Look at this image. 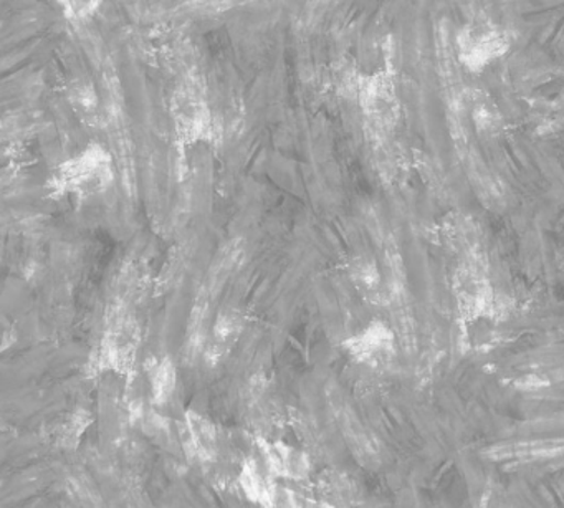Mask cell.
I'll use <instances>...</instances> for the list:
<instances>
[{"instance_id": "8", "label": "cell", "mask_w": 564, "mask_h": 508, "mask_svg": "<svg viewBox=\"0 0 564 508\" xmlns=\"http://www.w3.org/2000/svg\"><path fill=\"white\" fill-rule=\"evenodd\" d=\"M184 444L200 464H214L219 455V431L213 419L203 412L187 409L183 418Z\"/></svg>"}, {"instance_id": "7", "label": "cell", "mask_w": 564, "mask_h": 508, "mask_svg": "<svg viewBox=\"0 0 564 508\" xmlns=\"http://www.w3.org/2000/svg\"><path fill=\"white\" fill-rule=\"evenodd\" d=\"M259 454L262 455L263 465L275 480L303 484L312 477V461L308 454L293 447L289 442L272 441V439H257Z\"/></svg>"}, {"instance_id": "11", "label": "cell", "mask_w": 564, "mask_h": 508, "mask_svg": "<svg viewBox=\"0 0 564 508\" xmlns=\"http://www.w3.org/2000/svg\"><path fill=\"white\" fill-rule=\"evenodd\" d=\"M151 402L158 408L170 404L177 388L176 363L171 356H161L148 366Z\"/></svg>"}, {"instance_id": "2", "label": "cell", "mask_w": 564, "mask_h": 508, "mask_svg": "<svg viewBox=\"0 0 564 508\" xmlns=\"http://www.w3.org/2000/svg\"><path fill=\"white\" fill-rule=\"evenodd\" d=\"M510 51L511 39L507 29L485 14L467 19L455 35V57L460 67L471 75L484 74Z\"/></svg>"}, {"instance_id": "16", "label": "cell", "mask_w": 564, "mask_h": 508, "mask_svg": "<svg viewBox=\"0 0 564 508\" xmlns=\"http://www.w3.org/2000/svg\"><path fill=\"white\" fill-rule=\"evenodd\" d=\"M280 491H282L286 508H338L322 495L315 497V495H306L295 488H282Z\"/></svg>"}, {"instance_id": "1", "label": "cell", "mask_w": 564, "mask_h": 508, "mask_svg": "<svg viewBox=\"0 0 564 508\" xmlns=\"http://www.w3.org/2000/svg\"><path fill=\"white\" fill-rule=\"evenodd\" d=\"M115 177L113 154L105 144L91 141L54 167L47 187L55 196L95 199L113 186Z\"/></svg>"}, {"instance_id": "15", "label": "cell", "mask_w": 564, "mask_h": 508, "mask_svg": "<svg viewBox=\"0 0 564 508\" xmlns=\"http://www.w3.org/2000/svg\"><path fill=\"white\" fill-rule=\"evenodd\" d=\"M61 4L62 14L70 22H87L100 11L101 2L98 0H64Z\"/></svg>"}, {"instance_id": "14", "label": "cell", "mask_w": 564, "mask_h": 508, "mask_svg": "<svg viewBox=\"0 0 564 508\" xmlns=\"http://www.w3.org/2000/svg\"><path fill=\"white\" fill-rule=\"evenodd\" d=\"M349 275H351L356 289L361 290L366 295H376L381 290L382 277L375 260L359 257L349 267Z\"/></svg>"}, {"instance_id": "9", "label": "cell", "mask_w": 564, "mask_h": 508, "mask_svg": "<svg viewBox=\"0 0 564 508\" xmlns=\"http://www.w3.org/2000/svg\"><path fill=\"white\" fill-rule=\"evenodd\" d=\"M237 485L243 497L259 508H279V495L275 478L256 457L243 458L237 474Z\"/></svg>"}, {"instance_id": "10", "label": "cell", "mask_w": 564, "mask_h": 508, "mask_svg": "<svg viewBox=\"0 0 564 508\" xmlns=\"http://www.w3.org/2000/svg\"><path fill=\"white\" fill-rule=\"evenodd\" d=\"M246 320L237 309H224L214 320L204 346V356L209 365L216 366L229 356L243 333Z\"/></svg>"}, {"instance_id": "13", "label": "cell", "mask_w": 564, "mask_h": 508, "mask_svg": "<svg viewBox=\"0 0 564 508\" xmlns=\"http://www.w3.org/2000/svg\"><path fill=\"white\" fill-rule=\"evenodd\" d=\"M68 101L80 120L95 123L101 117L100 95L90 82H78L68 90Z\"/></svg>"}, {"instance_id": "6", "label": "cell", "mask_w": 564, "mask_h": 508, "mask_svg": "<svg viewBox=\"0 0 564 508\" xmlns=\"http://www.w3.org/2000/svg\"><path fill=\"white\" fill-rule=\"evenodd\" d=\"M356 91L362 115L376 130H389L398 121V91L388 67L359 75Z\"/></svg>"}, {"instance_id": "4", "label": "cell", "mask_w": 564, "mask_h": 508, "mask_svg": "<svg viewBox=\"0 0 564 508\" xmlns=\"http://www.w3.org/2000/svg\"><path fill=\"white\" fill-rule=\"evenodd\" d=\"M140 328L131 316L117 315L105 329L95 355V368L100 372L134 378L138 353H140Z\"/></svg>"}, {"instance_id": "12", "label": "cell", "mask_w": 564, "mask_h": 508, "mask_svg": "<svg viewBox=\"0 0 564 508\" xmlns=\"http://www.w3.org/2000/svg\"><path fill=\"white\" fill-rule=\"evenodd\" d=\"M91 424V414L85 409H75L55 422L51 429V441L55 447L77 448L84 439L85 432Z\"/></svg>"}, {"instance_id": "3", "label": "cell", "mask_w": 564, "mask_h": 508, "mask_svg": "<svg viewBox=\"0 0 564 508\" xmlns=\"http://www.w3.org/2000/svg\"><path fill=\"white\" fill-rule=\"evenodd\" d=\"M171 120L174 133L183 147L209 143L216 133L213 107L197 85L186 82L177 85L171 98Z\"/></svg>"}, {"instance_id": "5", "label": "cell", "mask_w": 564, "mask_h": 508, "mask_svg": "<svg viewBox=\"0 0 564 508\" xmlns=\"http://www.w3.org/2000/svg\"><path fill=\"white\" fill-rule=\"evenodd\" d=\"M341 348L356 365L382 371L389 368L398 356V336L388 322L375 318L361 326L358 332L346 336Z\"/></svg>"}]
</instances>
